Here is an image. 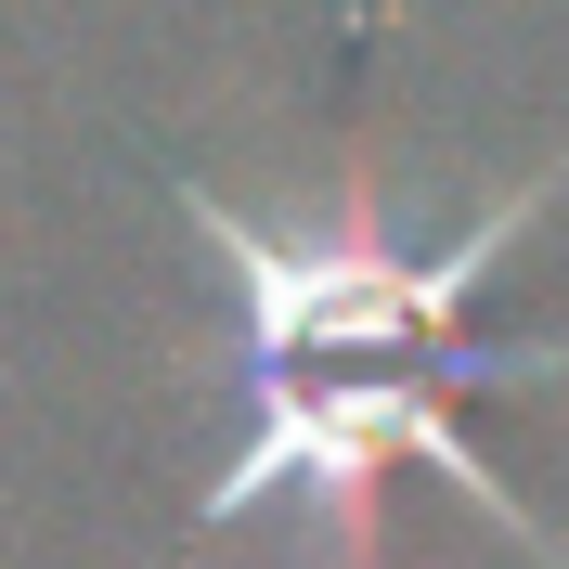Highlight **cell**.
I'll use <instances>...</instances> for the list:
<instances>
[{"instance_id":"obj_1","label":"cell","mask_w":569,"mask_h":569,"mask_svg":"<svg viewBox=\"0 0 569 569\" xmlns=\"http://www.w3.org/2000/svg\"><path fill=\"white\" fill-rule=\"evenodd\" d=\"M557 194H569V142L492 220H466L453 247H401L362 194L350 208H233L208 181H181V220L233 272V453L194 492L181 557L233 543L247 518H298L311 531L298 569H376V492H389V466H440L518 557L569 569V543L531 518V492L453 427V389L569 376V350H492V337H466V298L518 259V233Z\"/></svg>"}]
</instances>
